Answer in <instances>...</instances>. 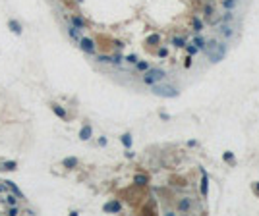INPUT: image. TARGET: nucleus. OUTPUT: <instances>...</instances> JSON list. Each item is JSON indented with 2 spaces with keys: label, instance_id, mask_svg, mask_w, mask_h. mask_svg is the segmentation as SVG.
I'll use <instances>...</instances> for the list:
<instances>
[{
  "label": "nucleus",
  "instance_id": "3",
  "mask_svg": "<svg viewBox=\"0 0 259 216\" xmlns=\"http://www.w3.org/2000/svg\"><path fill=\"white\" fill-rule=\"evenodd\" d=\"M164 77H166V72H164V69H159V68L151 69L149 68L147 72H145V75H143V83L145 85H155V83L162 81Z\"/></svg>",
  "mask_w": 259,
  "mask_h": 216
},
{
  "label": "nucleus",
  "instance_id": "12",
  "mask_svg": "<svg viewBox=\"0 0 259 216\" xmlns=\"http://www.w3.org/2000/svg\"><path fill=\"white\" fill-rule=\"evenodd\" d=\"M78 164H79V160H78L75 157H68V158H64V160H62V166H64V168H68V170H74Z\"/></svg>",
  "mask_w": 259,
  "mask_h": 216
},
{
  "label": "nucleus",
  "instance_id": "1",
  "mask_svg": "<svg viewBox=\"0 0 259 216\" xmlns=\"http://www.w3.org/2000/svg\"><path fill=\"white\" fill-rule=\"evenodd\" d=\"M205 54L209 56V60L213 62V64H217V62H221L224 56H226V45L224 42H218V41H209L205 42Z\"/></svg>",
  "mask_w": 259,
  "mask_h": 216
},
{
  "label": "nucleus",
  "instance_id": "6",
  "mask_svg": "<svg viewBox=\"0 0 259 216\" xmlns=\"http://www.w3.org/2000/svg\"><path fill=\"white\" fill-rule=\"evenodd\" d=\"M105 212H120L122 210V203L120 201H108L105 207H102Z\"/></svg>",
  "mask_w": 259,
  "mask_h": 216
},
{
  "label": "nucleus",
  "instance_id": "36",
  "mask_svg": "<svg viewBox=\"0 0 259 216\" xmlns=\"http://www.w3.org/2000/svg\"><path fill=\"white\" fill-rule=\"evenodd\" d=\"M184 68H191V56H188V58H186V62H184Z\"/></svg>",
  "mask_w": 259,
  "mask_h": 216
},
{
  "label": "nucleus",
  "instance_id": "20",
  "mask_svg": "<svg viewBox=\"0 0 259 216\" xmlns=\"http://www.w3.org/2000/svg\"><path fill=\"white\" fill-rule=\"evenodd\" d=\"M134 183L135 185H147V176H145V174H137L134 178Z\"/></svg>",
  "mask_w": 259,
  "mask_h": 216
},
{
  "label": "nucleus",
  "instance_id": "2",
  "mask_svg": "<svg viewBox=\"0 0 259 216\" xmlns=\"http://www.w3.org/2000/svg\"><path fill=\"white\" fill-rule=\"evenodd\" d=\"M153 87V95H157V97H162V98H176L178 97V89L172 87V85H164V83H155L151 85Z\"/></svg>",
  "mask_w": 259,
  "mask_h": 216
},
{
  "label": "nucleus",
  "instance_id": "17",
  "mask_svg": "<svg viewBox=\"0 0 259 216\" xmlns=\"http://www.w3.org/2000/svg\"><path fill=\"white\" fill-rule=\"evenodd\" d=\"M161 42V35L159 33H153V35H149L147 39H145V45H149V46H155V45H159Z\"/></svg>",
  "mask_w": 259,
  "mask_h": 216
},
{
  "label": "nucleus",
  "instance_id": "16",
  "mask_svg": "<svg viewBox=\"0 0 259 216\" xmlns=\"http://www.w3.org/2000/svg\"><path fill=\"white\" fill-rule=\"evenodd\" d=\"M70 23H72L74 27L81 29V31H83V29H85V21H83V19H81V18H79V16H72V18H70Z\"/></svg>",
  "mask_w": 259,
  "mask_h": 216
},
{
  "label": "nucleus",
  "instance_id": "23",
  "mask_svg": "<svg viewBox=\"0 0 259 216\" xmlns=\"http://www.w3.org/2000/svg\"><path fill=\"white\" fill-rule=\"evenodd\" d=\"M184 48H186V50H188V54H190V56H194V54H197V50H199V48H197V46H195V45H194V42H191V45H186V46H184Z\"/></svg>",
  "mask_w": 259,
  "mask_h": 216
},
{
  "label": "nucleus",
  "instance_id": "19",
  "mask_svg": "<svg viewBox=\"0 0 259 216\" xmlns=\"http://www.w3.org/2000/svg\"><path fill=\"white\" fill-rule=\"evenodd\" d=\"M191 25H194V31L195 33H201V31H203V23H201V19H199V18H195V16L191 18Z\"/></svg>",
  "mask_w": 259,
  "mask_h": 216
},
{
  "label": "nucleus",
  "instance_id": "15",
  "mask_svg": "<svg viewBox=\"0 0 259 216\" xmlns=\"http://www.w3.org/2000/svg\"><path fill=\"white\" fill-rule=\"evenodd\" d=\"M51 108H52V112H54L56 116L60 120H68V114H66V110L62 108V106H58V104H51Z\"/></svg>",
  "mask_w": 259,
  "mask_h": 216
},
{
  "label": "nucleus",
  "instance_id": "8",
  "mask_svg": "<svg viewBox=\"0 0 259 216\" xmlns=\"http://www.w3.org/2000/svg\"><path fill=\"white\" fill-rule=\"evenodd\" d=\"M209 193V176L201 170V197H207Z\"/></svg>",
  "mask_w": 259,
  "mask_h": 216
},
{
  "label": "nucleus",
  "instance_id": "33",
  "mask_svg": "<svg viewBox=\"0 0 259 216\" xmlns=\"http://www.w3.org/2000/svg\"><path fill=\"white\" fill-rule=\"evenodd\" d=\"M126 62H130V64H135V62H137V56H135V54H130L128 58H126Z\"/></svg>",
  "mask_w": 259,
  "mask_h": 216
},
{
  "label": "nucleus",
  "instance_id": "27",
  "mask_svg": "<svg viewBox=\"0 0 259 216\" xmlns=\"http://www.w3.org/2000/svg\"><path fill=\"white\" fill-rule=\"evenodd\" d=\"M236 2H238V0H222V6L230 10V8H234V6H236Z\"/></svg>",
  "mask_w": 259,
  "mask_h": 216
},
{
  "label": "nucleus",
  "instance_id": "30",
  "mask_svg": "<svg viewBox=\"0 0 259 216\" xmlns=\"http://www.w3.org/2000/svg\"><path fill=\"white\" fill-rule=\"evenodd\" d=\"M6 203H8L10 207H12V205H16V203H18V199H16V195L12 193V195H8V199H6Z\"/></svg>",
  "mask_w": 259,
  "mask_h": 216
},
{
  "label": "nucleus",
  "instance_id": "7",
  "mask_svg": "<svg viewBox=\"0 0 259 216\" xmlns=\"http://www.w3.org/2000/svg\"><path fill=\"white\" fill-rule=\"evenodd\" d=\"M4 185H6V189H10V191H12V193H14L18 199H25V195H23L21 191H19V187L14 183V181H10V179H6V181H4Z\"/></svg>",
  "mask_w": 259,
  "mask_h": 216
},
{
  "label": "nucleus",
  "instance_id": "38",
  "mask_svg": "<svg viewBox=\"0 0 259 216\" xmlns=\"http://www.w3.org/2000/svg\"><path fill=\"white\" fill-rule=\"evenodd\" d=\"M253 193L259 197V181H257V183H253Z\"/></svg>",
  "mask_w": 259,
  "mask_h": 216
},
{
  "label": "nucleus",
  "instance_id": "40",
  "mask_svg": "<svg viewBox=\"0 0 259 216\" xmlns=\"http://www.w3.org/2000/svg\"><path fill=\"white\" fill-rule=\"evenodd\" d=\"M0 191H6V185H0Z\"/></svg>",
  "mask_w": 259,
  "mask_h": 216
},
{
  "label": "nucleus",
  "instance_id": "37",
  "mask_svg": "<svg viewBox=\"0 0 259 216\" xmlns=\"http://www.w3.org/2000/svg\"><path fill=\"white\" fill-rule=\"evenodd\" d=\"M107 137H101V139H99V145H101V147H107Z\"/></svg>",
  "mask_w": 259,
  "mask_h": 216
},
{
  "label": "nucleus",
  "instance_id": "34",
  "mask_svg": "<svg viewBox=\"0 0 259 216\" xmlns=\"http://www.w3.org/2000/svg\"><path fill=\"white\" fill-rule=\"evenodd\" d=\"M232 18H234V16H232V12H228V14H224L222 21H224V23H228V21H232Z\"/></svg>",
  "mask_w": 259,
  "mask_h": 216
},
{
  "label": "nucleus",
  "instance_id": "41",
  "mask_svg": "<svg viewBox=\"0 0 259 216\" xmlns=\"http://www.w3.org/2000/svg\"><path fill=\"white\" fill-rule=\"evenodd\" d=\"M75 2H83V0H75Z\"/></svg>",
  "mask_w": 259,
  "mask_h": 216
},
{
  "label": "nucleus",
  "instance_id": "13",
  "mask_svg": "<svg viewBox=\"0 0 259 216\" xmlns=\"http://www.w3.org/2000/svg\"><path fill=\"white\" fill-rule=\"evenodd\" d=\"M8 27H10V31H12V33H16V35H21V33H23L21 23H19V21H16V19H10V21H8Z\"/></svg>",
  "mask_w": 259,
  "mask_h": 216
},
{
  "label": "nucleus",
  "instance_id": "39",
  "mask_svg": "<svg viewBox=\"0 0 259 216\" xmlns=\"http://www.w3.org/2000/svg\"><path fill=\"white\" fill-rule=\"evenodd\" d=\"M126 151H128V152H126V158H134V152L130 151V149H126Z\"/></svg>",
  "mask_w": 259,
  "mask_h": 216
},
{
  "label": "nucleus",
  "instance_id": "25",
  "mask_svg": "<svg viewBox=\"0 0 259 216\" xmlns=\"http://www.w3.org/2000/svg\"><path fill=\"white\" fill-rule=\"evenodd\" d=\"M97 62H101V64H112V56L101 54V56H97Z\"/></svg>",
  "mask_w": 259,
  "mask_h": 216
},
{
  "label": "nucleus",
  "instance_id": "14",
  "mask_svg": "<svg viewBox=\"0 0 259 216\" xmlns=\"http://www.w3.org/2000/svg\"><path fill=\"white\" fill-rule=\"evenodd\" d=\"M68 35H70L72 39H74V41H79V39H81V29L74 27V25L70 23V25H68Z\"/></svg>",
  "mask_w": 259,
  "mask_h": 216
},
{
  "label": "nucleus",
  "instance_id": "31",
  "mask_svg": "<svg viewBox=\"0 0 259 216\" xmlns=\"http://www.w3.org/2000/svg\"><path fill=\"white\" fill-rule=\"evenodd\" d=\"M166 56H168V48H164V46L159 48V58H166Z\"/></svg>",
  "mask_w": 259,
  "mask_h": 216
},
{
  "label": "nucleus",
  "instance_id": "28",
  "mask_svg": "<svg viewBox=\"0 0 259 216\" xmlns=\"http://www.w3.org/2000/svg\"><path fill=\"white\" fill-rule=\"evenodd\" d=\"M8 214H10V216H18V214H19V208L16 207V205H12V207H10V210H8Z\"/></svg>",
  "mask_w": 259,
  "mask_h": 216
},
{
  "label": "nucleus",
  "instance_id": "9",
  "mask_svg": "<svg viewBox=\"0 0 259 216\" xmlns=\"http://www.w3.org/2000/svg\"><path fill=\"white\" fill-rule=\"evenodd\" d=\"M91 135H93V127L89 124H85L83 127H81V131H79V139H81V141H89Z\"/></svg>",
  "mask_w": 259,
  "mask_h": 216
},
{
  "label": "nucleus",
  "instance_id": "10",
  "mask_svg": "<svg viewBox=\"0 0 259 216\" xmlns=\"http://www.w3.org/2000/svg\"><path fill=\"white\" fill-rule=\"evenodd\" d=\"M16 168H18V162H16V160H4V162H0V170H4V172H14Z\"/></svg>",
  "mask_w": 259,
  "mask_h": 216
},
{
  "label": "nucleus",
  "instance_id": "4",
  "mask_svg": "<svg viewBox=\"0 0 259 216\" xmlns=\"http://www.w3.org/2000/svg\"><path fill=\"white\" fill-rule=\"evenodd\" d=\"M78 42H79V48H81L83 52H87V54H95V50H97V46H95V41H93V39L81 37Z\"/></svg>",
  "mask_w": 259,
  "mask_h": 216
},
{
  "label": "nucleus",
  "instance_id": "21",
  "mask_svg": "<svg viewBox=\"0 0 259 216\" xmlns=\"http://www.w3.org/2000/svg\"><path fill=\"white\" fill-rule=\"evenodd\" d=\"M172 46H176V48H184V46H186V39L184 37H174V39H172Z\"/></svg>",
  "mask_w": 259,
  "mask_h": 216
},
{
  "label": "nucleus",
  "instance_id": "26",
  "mask_svg": "<svg viewBox=\"0 0 259 216\" xmlns=\"http://www.w3.org/2000/svg\"><path fill=\"white\" fill-rule=\"evenodd\" d=\"M191 42H194V45L197 46L199 50H203V48H205V41H203V39H201V37H195V39H194V41H191Z\"/></svg>",
  "mask_w": 259,
  "mask_h": 216
},
{
  "label": "nucleus",
  "instance_id": "32",
  "mask_svg": "<svg viewBox=\"0 0 259 216\" xmlns=\"http://www.w3.org/2000/svg\"><path fill=\"white\" fill-rule=\"evenodd\" d=\"M112 64H116V66L122 64V56L120 54H114V56H112Z\"/></svg>",
  "mask_w": 259,
  "mask_h": 216
},
{
  "label": "nucleus",
  "instance_id": "11",
  "mask_svg": "<svg viewBox=\"0 0 259 216\" xmlns=\"http://www.w3.org/2000/svg\"><path fill=\"white\" fill-rule=\"evenodd\" d=\"M190 208H191V199L190 197H184L178 203V212H188Z\"/></svg>",
  "mask_w": 259,
  "mask_h": 216
},
{
  "label": "nucleus",
  "instance_id": "24",
  "mask_svg": "<svg viewBox=\"0 0 259 216\" xmlns=\"http://www.w3.org/2000/svg\"><path fill=\"white\" fill-rule=\"evenodd\" d=\"M222 160H224V162H228V164H232V162H234V152L226 151L224 154H222Z\"/></svg>",
  "mask_w": 259,
  "mask_h": 216
},
{
  "label": "nucleus",
  "instance_id": "35",
  "mask_svg": "<svg viewBox=\"0 0 259 216\" xmlns=\"http://www.w3.org/2000/svg\"><path fill=\"white\" fill-rule=\"evenodd\" d=\"M161 120H164V122H168V120H170V114H166V112H161Z\"/></svg>",
  "mask_w": 259,
  "mask_h": 216
},
{
  "label": "nucleus",
  "instance_id": "5",
  "mask_svg": "<svg viewBox=\"0 0 259 216\" xmlns=\"http://www.w3.org/2000/svg\"><path fill=\"white\" fill-rule=\"evenodd\" d=\"M218 33H221L224 39H232V37H234V29H232V25H230V23H224V21L218 25Z\"/></svg>",
  "mask_w": 259,
  "mask_h": 216
},
{
  "label": "nucleus",
  "instance_id": "18",
  "mask_svg": "<svg viewBox=\"0 0 259 216\" xmlns=\"http://www.w3.org/2000/svg\"><path fill=\"white\" fill-rule=\"evenodd\" d=\"M120 141H122V145H124L126 149H132V143H134V139H132V133H124L120 137Z\"/></svg>",
  "mask_w": 259,
  "mask_h": 216
},
{
  "label": "nucleus",
  "instance_id": "29",
  "mask_svg": "<svg viewBox=\"0 0 259 216\" xmlns=\"http://www.w3.org/2000/svg\"><path fill=\"white\" fill-rule=\"evenodd\" d=\"M213 12H215V6H213V4L205 6V16H209V18H211V16H213Z\"/></svg>",
  "mask_w": 259,
  "mask_h": 216
},
{
  "label": "nucleus",
  "instance_id": "22",
  "mask_svg": "<svg viewBox=\"0 0 259 216\" xmlns=\"http://www.w3.org/2000/svg\"><path fill=\"white\" fill-rule=\"evenodd\" d=\"M135 68H137V72H147L149 64L145 62V60H137V62H135Z\"/></svg>",
  "mask_w": 259,
  "mask_h": 216
}]
</instances>
